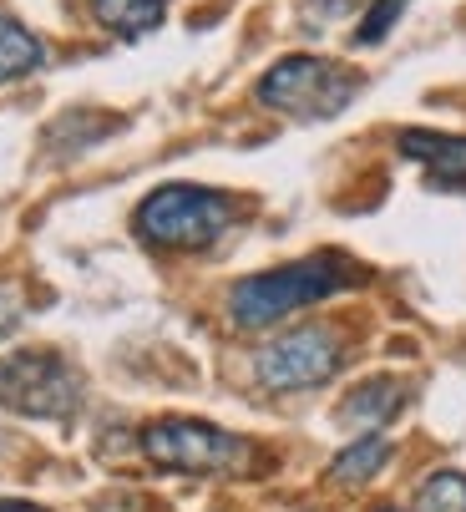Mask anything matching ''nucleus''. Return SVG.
<instances>
[{
	"mask_svg": "<svg viewBox=\"0 0 466 512\" xmlns=\"http://www.w3.org/2000/svg\"><path fill=\"white\" fill-rule=\"evenodd\" d=\"M360 269L340 254H309L299 264H279V269H264L244 284H233V295H228V315L233 325H244V330H264L304 305H320L330 295H340V289L355 279Z\"/></svg>",
	"mask_w": 466,
	"mask_h": 512,
	"instance_id": "nucleus-1",
	"label": "nucleus"
},
{
	"mask_svg": "<svg viewBox=\"0 0 466 512\" xmlns=\"http://www.w3.org/2000/svg\"><path fill=\"white\" fill-rule=\"evenodd\" d=\"M233 224V203L203 183H163L152 188L132 218V229L152 249H208Z\"/></svg>",
	"mask_w": 466,
	"mask_h": 512,
	"instance_id": "nucleus-2",
	"label": "nucleus"
},
{
	"mask_svg": "<svg viewBox=\"0 0 466 512\" xmlns=\"http://www.w3.org/2000/svg\"><path fill=\"white\" fill-rule=\"evenodd\" d=\"M142 452L152 467L188 472V477H233V472H249V462H254V447L244 436H233L213 421H193V416L147 421Z\"/></svg>",
	"mask_w": 466,
	"mask_h": 512,
	"instance_id": "nucleus-3",
	"label": "nucleus"
},
{
	"mask_svg": "<svg viewBox=\"0 0 466 512\" xmlns=\"http://www.w3.org/2000/svg\"><path fill=\"white\" fill-rule=\"evenodd\" d=\"M355 92H360V77L325 56H284L259 77V102L269 112H284L299 122L340 117L355 102Z\"/></svg>",
	"mask_w": 466,
	"mask_h": 512,
	"instance_id": "nucleus-4",
	"label": "nucleus"
},
{
	"mask_svg": "<svg viewBox=\"0 0 466 512\" xmlns=\"http://www.w3.org/2000/svg\"><path fill=\"white\" fill-rule=\"evenodd\" d=\"M0 406L21 416H71L82 406V376L56 350H16L0 360Z\"/></svg>",
	"mask_w": 466,
	"mask_h": 512,
	"instance_id": "nucleus-5",
	"label": "nucleus"
},
{
	"mask_svg": "<svg viewBox=\"0 0 466 512\" xmlns=\"http://www.w3.org/2000/svg\"><path fill=\"white\" fill-rule=\"evenodd\" d=\"M340 335L325 325H299L274 335L259 355H254V376L264 391H315L340 371Z\"/></svg>",
	"mask_w": 466,
	"mask_h": 512,
	"instance_id": "nucleus-6",
	"label": "nucleus"
},
{
	"mask_svg": "<svg viewBox=\"0 0 466 512\" xmlns=\"http://www.w3.org/2000/svg\"><path fill=\"white\" fill-rule=\"evenodd\" d=\"M401 153L421 163L436 183L466 188V137L451 132H401Z\"/></svg>",
	"mask_w": 466,
	"mask_h": 512,
	"instance_id": "nucleus-7",
	"label": "nucleus"
},
{
	"mask_svg": "<svg viewBox=\"0 0 466 512\" xmlns=\"http://www.w3.org/2000/svg\"><path fill=\"white\" fill-rule=\"evenodd\" d=\"M401 401H406V386L401 381H365V386H355L350 396H345V411H340V421L345 426H380V421H391L396 411H401Z\"/></svg>",
	"mask_w": 466,
	"mask_h": 512,
	"instance_id": "nucleus-8",
	"label": "nucleus"
},
{
	"mask_svg": "<svg viewBox=\"0 0 466 512\" xmlns=\"http://www.w3.org/2000/svg\"><path fill=\"white\" fill-rule=\"evenodd\" d=\"M385 462H391V436L370 431V436L350 442V447L330 462V482H340V487H360V482H370Z\"/></svg>",
	"mask_w": 466,
	"mask_h": 512,
	"instance_id": "nucleus-9",
	"label": "nucleus"
},
{
	"mask_svg": "<svg viewBox=\"0 0 466 512\" xmlns=\"http://www.w3.org/2000/svg\"><path fill=\"white\" fill-rule=\"evenodd\" d=\"M92 16L117 36H147L168 16V0H92Z\"/></svg>",
	"mask_w": 466,
	"mask_h": 512,
	"instance_id": "nucleus-10",
	"label": "nucleus"
},
{
	"mask_svg": "<svg viewBox=\"0 0 466 512\" xmlns=\"http://www.w3.org/2000/svg\"><path fill=\"white\" fill-rule=\"evenodd\" d=\"M46 61V46L16 21L0 11V82H21Z\"/></svg>",
	"mask_w": 466,
	"mask_h": 512,
	"instance_id": "nucleus-11",
	"label": "nucleus"
},
{
	"mask_svg": "<svg viewBox=\"0 0 466 512\" xmlns=\"http://www.w3.org/2000/svg\"><path fill=\"white\" fill-rule=\"evenodd\" d=\"M416 512H466V472H431L416 492Z\"/></svg>",
	"mask_w": 466,
	"mask_h": 512,
	"instance_id": "nucleus-12",
	"label": "nucleus"
},
{
	"mask_svg": "<svg viewBox=\"0 0 466 512\" xmlns=\"http://www.w3.org/2000/svg\"><path fill=\"white\" fill-rule=\"evenodd\" d=\"M401 11H406V0H375L370 16H365L360 31H355V46H375V41H385V31L401 21Z\"/></svg>",
	"mask_w": 466,
	"mask_h": 512,
	"instance_id": "nucleus-13",
	"label": "nucleus"
},
{
	"mask_svg": "<svg viewBox=\"0 0 466 512\" xmlns=\"http://www.w3.org/2000/svg\"><path fill=\"white\" fill-rule=\"evenodd\" d=\"M16 325H21V300L11 295V289H0V340H6Z\"/></svg>",
	"mask_w": 466,
	"mask_h": 512,
	"instance_id": "nucleus-14",
	"label": "nucleus"
},
{
	"mask_svg": "<svg viewBox=\"0 0 466 512\" xmlns=\"http://www.w3.org/2000/svg\"><path fill=\"white\" fill-rule=\"evenodd\" d=\"M0 512H46V507H36V502H0Z\"/></svg>",
	"mask_w": 466,
	"mask_h": 512,
	"instance_id": "nucleus-15",
	"label": "nucleus"
},
{
	"mask_svg": "<svg viewBox=\"0 0 466 512\" xmlns=\"http://www.w3.org/2000/svg\"><path fill=\"white\" fill-rule=\"evenodd\" d=\"M380 512H396V507H380Z\"/></svg>",
	"mask_w": 466,
	"mask_h": 512,
	"instance_id": "nucleus-16",
	"label": "nucleus"
},
{
	"mask_svg": "<svg viewBox=\"0 0 466 512\" xmlns=\"http://www.w3.org/2000/svg\"><path fill=\"white\" fill-rule=\"evenodd\" d=\"M330 6H340V0H330Z\"/></svg>",
	"mask_w": 466,
	"mask_h": 512,
	"instance_id": "nucleus-17",
	"label": "nucleus"
}]
</instances>
